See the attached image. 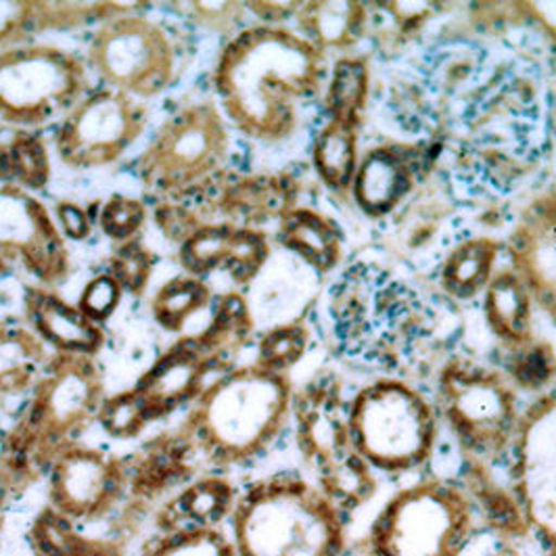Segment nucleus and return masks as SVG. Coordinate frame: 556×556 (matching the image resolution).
<instances>
[{
    "label": "nucleus",
    "mask_w": 556,
    "mask_h": 556,
    "mask_svg": "<svg viewBox=\"0 0 556 556\" xmlns=\"http://www.w3.org/2000/svg\"><path fill=\"white\" fill-rule=\"evenodd\" d=\"M528 291L519 277H502L490 287L488 316L506 334H517L528 327Z\"/></svg>",
    "instance_id": "23"
},
{
    "label": "nucleus",
    "mask_w": 556,
    "mask_h": 556,
    "mask_svg": "<svg viewBox=\"0 0 556 556\" xmlns=\"http://www.w3.org/2000/svg\"><path fill=\"white\" fill-rule=\"evenodd\" d=\"M0 264L53 289L72 275L65 237L49 205L24 187L0 182Z\"/></svg>",
    "instance_id": "10"
},
{
    "label": "nucleus",
    "mask_w": 556,
    "mask_h": 556,
    "mask_svg": "<svg viewBox=\"0 0 556 556\" xmlns=\"http://www.w3.org/2000/svg\"><path fill=\"white\" fill-rule=\"evenodd\" d=\"M122 298H124L122 287L110 273H105L86 282L76 306L80 307L92 323L103 327V323H108L115 314Z\"/></svg>",
    "instance_id": "27"
},
{
    "label": "nucleus",
    "mask_w": 556,
    "mask_h": 556,
    "mask_svg": "<svg viewBox=\"0 0 556 556\" xmlns=\"http://www.w3.org/2000/svg\"><path fill=\"white\" fill-rule=\"evenodd\" d=\"M214 302L216 295L203 278L182 273L155 293L151 312L166 333H185L193 320L212 312Z\"/></svg>",
    "instance_id": "20"
},
{
    "label": "nucleus",
    "mask_w": 556,
    "mask_h": 556,
    "mask_svg": "<svg viewBox=\"0 0 556 556\" xmlns=\"http://www.w3.org/2000/svg\"><path fill=\"white\" fill-rule=\"evenodd\" d=\"M147 122L144 101L101 86L59 122L56 157L72 169L112 166L142 137Z\"/></svg>",
    "instance_id": "9"
},
{
    "label": "nucleus",
    "mask_w": 556,
    "mask_h": 556,
    "mask_svg": "<svg viewBox=\"0 0 556 556\" xmlns=\"http://www.w3.org/2000/svg\"><path fill=\"white\" fill-rule=\"evenodd\" d=\"M418 166L408 149L383 147L368 155L356 176V197L362 207L379 214L390 212L415 187Z\"/></svg>",
    "instance_id": "18"
},
{
    "label": "nucleus",
    "mask_w": 556,
    "mask_h": 556,
    "mask_svg": "<svg viewBox=\"0 0 556 556\" xmlns=\"http://www.w3.org/2000/svg\"><path fill=\"white\" fill-rule=\"evenodd\" d=\"M280 245L302 257L318 273L333 268L339 255V232L331 220L314 210L291 207L278 223Z\"/></svg>",
    "instance_id": "19"
},
{
    "label": "nucleus",
    "mask_w": 556,
    "mask_h": 556,
    "mask_svg": "<svg viewBox=\"0 0 556 556\" xmlns=\"http://www.w3.org/2000/svg\"><path fill=\"white\" fill-rule=\"evenodd\" d=\"M454 388L447 402L454 427L477 445L498 444L513 415L508 391L483 372L456 379Z\"/></svg>",
    "instance_id": "16"
},
{
    "label": "nucleus",
    "mask_w": 556,
    "mask_h": 556,
    "mask_svg": "<svg viewBox=\"0 0 556 556\" xmlns=\"http://www.w3.org/2000/svg\"><path fill=\"white\" fill-rule=\"evenodd\" d=\"M105 381L97 358L56 354L29 395L24 417L7 440L11 469L51 467L56 454L76 444L105 404Z\"/></svg>",
    "instance_id": "5"
},
{
    "label": "nucleus",
    "mask_w": 556,
    "mask_h": 556,
    "mask_svg": "<svg viewBox=\"0 0 556 556\" xmlns=\"http://www.w3.org/2000/svg\"><path fill=\"white\" fill-rule=\"evenodd\" d=\"M216 366L218 362L207 356L193 337H180L128 391L151 425L195 402Z\"/></svg>",
    "instance_id": "13"
},
{
    "label": "nucleus",
    "mask_w": 556,
    "mask_h": 556,
    "mask_svg": "<svg viewBox=\"0 0 556 556\" xmlns=\"http://www.w3.org/2000/svg\"><path fill=\"white\" fill-rule=\"evenodd\" d=\"M325 56L300 31L250 26L232 34L214 65V101L245 139L277 144L300 128L325 86Z\"/></svg>",
    "instance_id": "1"
},
{
    "label": "nucleus",
    "mask_w": 556,
    "mask_h": 556,
    "mask_svg": "<svg viewBox=\"0 0 556 556\" xmlns=\"http://www.w3.org/2000/svg\"><path fill=\"white\" fill-rule=\"evenodd\" d=\"M185 13L203 28L230 34L239 31L241 20L248 13L245 2H182Z\"/></svg>",
    "instance_id": "29"
},
{
    "label": "nucleus",
    "mask_w": 556,
    "mask_h": 556,
    "mask_svg": "<svg viewBox=\"0 0 556 556\" xmlns=\"http://www.w3.org/2000/svg\"><path fill=\"white\" fill-rule=\"evenodd\" d=\"M463 538L460 515L431 494H410L390 515L386 526L388 556H456Z\"/></svg>",
    "instance_id": "14"
},
{
    "label": "nucleus",
    "mask_w": 556,
    "mask_h": 556,
    "mask_svg": "<svg viewBox=\"0 0 556 556\" xmlns=\"http://www.w3.org/2000/svg\"><path fill=\"white\" fill-rule=\"evenodd\" d=\"M55 220L63 232V237L72 241H86L92 232L94 220L88 216L83 205L72 201H61L56 205Z\"/></svg>",
    "instance_id": "30"
},
{
    "label": "nucleus",
    "mask_w": 556,
    "mask_h": 556,
    "mask_svg": "<svg viewBox=\"0 0 556 556\" xmlns=\"http://www.w3.org/2000/svg\"><path fill=\"white\" fill-rule=\"evenodd\" d=\"M230 157L232 135L223 110L214 99H195L167 115L140 153L137 174L162 203H191L223 182Z\"/></svg>",
    "instance_id": "4"
},
{
    "label": "nucleus",
    "mask_w": 556,
    "mask_h": 556,
    "mask_svg": "<svg viewBox=\"0 0 556 556\" xmlns=\"http://www.w3.org/2000/svg\"><path fill=\"white\" fill-rule=\"evenodd\" d=\"M237 556H339L341 535L331 498L295 475L253 483L228 517Z\"/></svg>",
    "instance_id": "3"
},
{
    "label": "nucleus",
    "mask_w": 556,
    "mask_h": 556,
    "mask_svg": "<svg viewBox=\"0 0 556 556\" xmlns=\"http://www.w3.org/2000/svg\"><path fill=\"white\" fill-rule=\"evenodd\" d=\"M147 205L140 199L117 193L101 203L94 223L105 237H110L113 243L119 245L139 237L142 226L147 223Z\"/></svg>",
    "instance_id": "25"
},
{
    "label": "nucleus",
    "mask_w": 556,
    "mask_h": 556,
    "mask_svg": "<svg viewBox=\"0 0 556 556\" xmlns=\"http://www.w3.org/2000/svg\"><path fill=\"white\" fill-rule=\"evenodd\" d=\"M348 418L362 458L386 471L417 467L433 444V415L425 400L404 386L366 388Z\"/></svg>",
    "instance_id": "8"
},
{
    "label": "nucleus",
    "mask_w": 556,
    "mask_h": 556,
    "mask_svg": "<svg viewBox=\"0 0 556 556\" xmlns=\"http://www.w3.org/2000/svg\"><path fill=\"white\" fill-rule=\"evenodd\" d=\"M26 320L56 354L97 358L105 345V331L92 323L83 309L47 287L26 289Z\"/></svg>",
    "instance_id": "15"
},
{
    "label": "nucleus",
    "mask_w": 556,
    "mask_h": 556,
    "mask_svg": "<svg viewBox=\"0 0 556 556\" xmlns=\"http://www.w3.org/2000/svg\"><path fill=\"white\" fill-rule=\"evenodd\" d=\"M270 257L266 235L224 220L203 223L178 245V262L187 275L207 277L224 273L237 285L257 277Z\"/></svg>",
    "instance_id": "12"
},
{
    "label": "nucleus",
    "mask_w": 556,
    "mask_h": 556,
    "mask_svg": "<svg viewBox=\"0 0 556 556\" xmlns=\"http://www.w3.org/2000/svg\"><path fill=\"white\" fill-rule=\"evenodd\" d=\"M128 471L119 458L90 445L63 447L49 467V501L65 521L103 517L119 501Z\"/></svg>",
    "instance_id": "11"
},
{
    "label": "nucleus",
    "mask_w": 556,
    "mask_h": 556,
    "mask_svg": "<svg viewBox=\"0 0 556 556\" xmlns=\"http://www.w3.org/2000/svg\"><path fill=\"white\" fill-rule=\"evenodd\" d=\"M306 345V331L298 325H285L266 334L260 343L257 361L273 370L287 372L295 362L302 358Z\"/></svg>",
    "instance_id": "26"
},
{
    "label": "nucleus",
    "mask_w": 556,
    "mask_h": 556,
    "mask_svg": "<svg viewBox=\"0 0 556 556\" xmlns=\"http://www.w3.org/2000/svg\"><path fill=\"white\" fill-rule=\"evenodd\" d=\"M36 31V2L0 0V53L28 42Z\"/></svg>",
    "instance_id": "28"
},
{
    "label": "nucleus",
    "mask_w": 556,
    "mask_h": 556,
    "mask_svg": "<svg viewBox=\"0 0 556 556\" xmlns=\"http://www.w3.org/2000/svg\"><path fill=\"white\" fill-rule=\"evenodd\" d=\"M4 270H9V268H4V266H2V264H0V273H4Z\"/></svg>",
    "instance_id": "31"
},
{
    "label": "nucleus",
    "mask_w": 556,
    "mask_h": 556,
    "mask_svg": "<svg viewBox=\"0 0 556 556\" xmlns=\"http://www.w3.org/2000/svg\"><path fill=\"white\" fill-rule=\"evenodd\" d=\"M155 268V253L149 250L139 237L119 243L110 260V275L124 293L142 295Z\"/></svg>",
    "instance_id": "24"
},
{
    "label": "nucleus",
    "mask_w": 556,
    "mask_h": 556,
    "mask_svg": "<svg viewBox=\"0 0 556 556\" xmlns=\"http://www.w3.org/2000/svg\"><path fill=\"white\" fill-rule=\"evenodd\" d=\"M496 245L492 241H475L467 248L456 251L444 273V285L458 298H469L481 289L494 264Z\"/></svg>",
    "instance_id": "22"
},
{
    "label": "nucleus",
    "mask_w": 556,
    "mask_h": 556,
    "mask_svg": "<svg viewBox=\"0 0 556 556\" xmlns=\"http://www.w3.org/2000/svg\"><path fill=\"white\" fill-rule=\"evenodd\" d=\"M142 9L101 22L88 42L86 63L103 86L147 101L178 83L189 51L176 29Z\"/></svg>",
    "instance_id": "6"
},
{
    "label": "nucleus",
    "mask_w": 556,
    "mask_h": 556,
    "mask_svg": "<svg viewBox=\"0 0 556 556\" xmlns=\"http://www.w3.org/2000/svg\"><path fill=\"white\" fill-rule=\"evenodd\" d=\"M291 404L287 375L253 362L226 370L205 386L182 433L199 460L214 467L241 465L277 442Z\"/></svg>",
    "instance_id": "2"
},
{
    "label": "nucleus",
    "mask_w": 556,
    "mask_h": 556,
    "mask_svg": "<svg viewBox=\"0 0 556 556\" xmlns=\"http://www.w3.org/2000/svg\"><path fill=\"white\" fill-rule=\"evenodd\" d=\"M88 63L49 42L0 53V124L34 132L61 122L90 92Z\"/></svg>",
    "instance_id": "7"
},
{
    "label": "nucleus",
    "mask_w": 556,
    "mask_h": 556,
    "mask_svg": "<svg viewBox=\"0 0 556 556\" xmlns=\"http://www.w3.org/2000/svg\"><path fill=\"white\" fill-rule=\"evenodd\" d=\"M49 180V147L38 135L15 130L11 139L0 140V182L17 185L36 193L45 189Z\"/></svg>",
    "instance_id": "21"
},
{
    "label": "nucleus",
    "mask_w": 556,
    "mask_h": 556,
    "mask_svg": "<svg viewBox=\"0 0 556 556\" xmlns=\"http://www.w3.org/2000/svg\"><path fill=\"white\" fill-rule=\"evenodd\" d=\"M51 358L53 350L28 323L0 325V400L31 395Z\"/></svg>",
    "instance_id": "17"
}]
</instances>
